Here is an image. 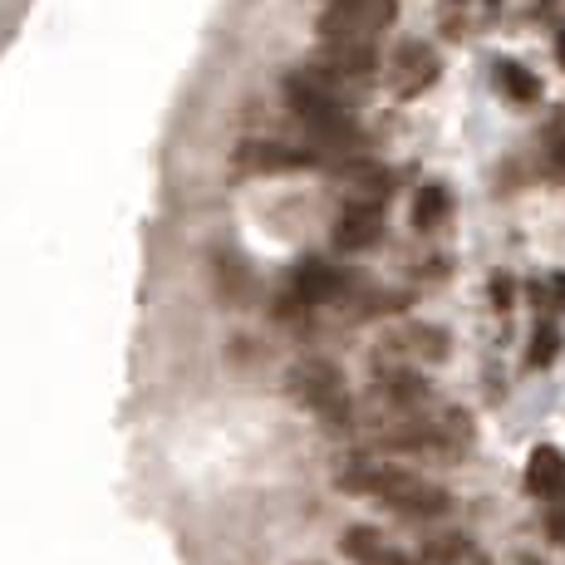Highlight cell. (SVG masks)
<instances>
[{
	"label": "cell",
	"mask_w": 565,
	"mask_h": 565,
	"mask_svg": "<svg viewBox=\"0 0 565 565\" xmlns=\"http://www.w3.org/2000/svg\"><path fill=\"white\" fill-rule=\"evenodd\" d=\"M334 487L350 497H374V502L394 507L398 516L408 521H438L452 512V492L428 477L408 472V467H394V462H374V458H350L334 472Z\"/></svg>",
	"instance_id": "6da1fadb"
},
{
	"label": "cell",
	"mask_w": 565,
	"mask_h": 565,
	"mask_svg": "<svg viewBox=\"0 0 565 565\" xmlns=\"http://www.w3.org/2000/svg\"><path fill=\"white\" fill-rule=\"evenodd\" d=\"M286 394L296 398L300 408H310L330 433H350L354 408H350V394H344V374H340V364L315 360V354H310V360H300V364H290V374H286Z\"/></svg>",
	"instance_id": "7a4b0ae2"
},
{
	"label": "cell",
	"mask_w": 565,
	"mask_h": 565,
	"mask_svg": "<svg viewBox=\"0 0 565 565\" xmlns=\"http://www.w3.org/2000/svg\"><path fill=\"white\" fill-rule=\"evenodd\" d=\"M398 20V0H344L320 15V40L324 45H374L379 30Z\"/></svg>",
	"instance_id": "3957f363"
},
{
	"label": "cell",
	"mask_w": 565,
	"mask_h": 565,
	"mask_svg": "<svg viewBox=\"0 0 565 565\" xmlns=\"http://www.w3.org/2000/svg\"><path fill=\"white\" fill-rule=\"evenodd\" d=\"M334 182L350 192V202H369V206H384L394 198V168L374 158H344V162H330Z\"/></svg>",
	"instance_id": "277c9868"
},
{
	"label": "cell",
	"mask_w": 565,
	"mask_h": 565,
	"mask_svg": "<svg viewBox=\"0 0 565 565\" xmlns=\"http://www.w3.org/2000/svg\"><path fill=\"white\" fill-rule=\"evenodd\" d=\"M438 54L433 45H423V40H408V45L394 50V64H388V84H394L398 99H418L423 89H433L438 84Z\"/></svg>",
	"instance_id": "5b68a950"
},
{
	"label": "cell",
	"mask_w": 565,
	"mask_h": 565,
	"mask_svg": "<svg viewBox=\"0 0 565 565\" xmlns=\"http://www.w3.org/2000/svg\"><path fill=\"white\" fill-rule=\"evenodd\" d=\"M310 162H320V158L306 153V148L276 143V138H246V143L232 153V168H236V172H256V178H266V172L310 168Z\"/></svg>",
	"instance_id": "8992f818"
},
{
	"label": "cell",
	"mask_w": 565,
	"mask_h": 565,
	"mask_svg": "<svg viewBox=\"0 0 565 565\" xmlns=\"http://www.w3.org/2000/svg\"><path fill=\"white\" fill-rule=\"evenodd\" d=\"M334 246H340L344 256L354 252H369V246H379V236H384V206H369V202H344L340 212H334Z\"/></svg>",
	"instance_id": "52a82bcc"
},
{
	"label": "cell",
	"mask_w": 565,
	"mask_h": 565,
	"mask_svg": "<svg viewBox=\"0 0 565 565\" xmlns=\"http://www.w3.org/2000/svg\"><path fill=\"white\" fill-rule=\"evenodd\" d=\"M315 74H324L330 84H364L369 74L379 70V54L374 45H324L310 60Z\"/></svg>",
	"instance_id": "ba28073f"
},
{
	"label": "cell",
	"mask_w": 565,
	"mask_h": 565,
	"mask_svg": "<svg viewBox=\"0 0 565 565\" xmlns=\"http://www.w3.org/2000/svg\"><path fill=\"white\" fill-rule=\"evenodd\" d=\"M340 551H344V561H354V565H413L408 551H398L379 526H344Z\"/></svg>",
	"instance_id": "9c48e42d"
},
{
	"label": "cell",
	"mask_w": 565,
	"mask_h": 565,
	"mask_svg": "<svg viewBox=\"0 0 565 565\" xmlns=\"http://www.w3.org/2000/svg\"><path fill=\"white\" fill-rule=\"evenodd\" d=\"M374 388H379V398L384 404H394V408H423L433 398V388H428V379L423 374H413V369H398V364H379L374 369Z\"/></svg>",
	"instance_id": "30bf717a"
},
{
	"label": "cell",
	"mask_w": 565,
	"mask_h": 565,
	"mask_svg": "<svg viewBox=\"0 0 565 565\" xmlns=\"http://www.w3.org/2000/svg\"><path fill=\"white\" fill-rule=\"evenodd\" d=\"M526 492L541 497V502H556V497H565V452L561 448L541 443V448L526 458Z\"/></svg>",
	"instance_id": "8fae6325"
},
{
	"label": "cell",
	"mask_w": 565,
	"mask_h": 565,
	"mask_svg": "<svg viewBox=\"0 0 565 565\" xmlns=\"http://www.w3.org/2000/svg\"><path fill=\"white\" fill-rule=\"evenodd\" d=\"M388 350L394 354H408V360H448V330H438V324H408V330H398L394 340H388Z\"/></svg>",
	"instance_id": "7c38bea8"
},
{
	"label": "cell",
	"mask_w": 565,
	"mask_h": 565,
	"mask_svg": "<svg viewBox=\"0 0 565 565\" xmlns=\"http://www.w3.org/2000/svg\"><path fill=\"white\" fill-rule=\"evenodd\" d=\"M477 556V546L467 536H458V531H452V536H433L428 546H423V565H467Z\"/></svg>",
	"instance_id": "4fadbf2b"
},
{
	"label": "cell",
	"mask_w": 565,
	"mask_h": 565,
	"mask_svg": "<svg viewBox=\"0 0 565 565\" xmlns=\"http://www.w3.org/2000/svg\"><path fill=\"white\" fill-rule=\"evenodd\" d=\"M448 188L443 182H428V188L418 192V202H413V226L418 232H433V226H443V216H448Z\"/></svg>",
	"instance_id": "5bb4252c"
},
{
	"label": "cell",
	"mask_w": 565,
	"mask_h": 565,
	"mask_svg": "<svg viewBox=\"0 0 565 565\" xmlns=\"http://www.w3.org/2000/svg\"><path fill=\"white\" fill-rule=\"evenodd\" d=\"M497 84H502L507 94H512L516 104H531L541 94V84H536V74L526 70V64H516V60H502L497 64Z\"/></svg>",
	"instance_id": "9a60e30c"
},
{
	"label": "cell",
	"mask_w": 565,
	"mask_h": 565,
	"mask_svg": "<svg viewBox=\"0 0 565 565\" xmlns=\"http://www.w3.org/2000/svg\"><path fill=\"white\" fill-rule=\"evenodd\" d=\"M556 350H561V334L556 330H551V324H541V330H536V340H531V364H551V360H556Z\"/></svg>",
	"instance_id": "2e32d148"
},
{
	"label": "cell",
	"mask_w": 565,
	"mask_h": 565,
	"mask_svg": "<svg viewBox=\"0 0 565 565\" xmlns=\"http://www.w3.org/2000/svg\"><path fill=\"white\" fill-rule=\"evenodd\" d=\"M541 531H546L551 546H565V497L546 502V516H541Z\"/></svg>",
	"instance_id": "e0dca14e"
},
{
	"label": "cell",
	"mask_w": 565,
	"mask_h": 565,
	"mask_svg": "<svg viewBox=\"0 0 565 565\" xmlns=\"http://www.w3.org/2000/svg\"><path fill=\"white\" fill-rule=\"evenodd\" d=\"M492 300H497V310H507V306H512V280H502V276H497V280H492Z\"/></svg>",
	"instance_id": "ac0fdd59"
},
{
	"label": "cell",
	"mask_w": 565,
	"mask_h": 565,
	"mask_svg": "<svg viewBox=\"0 0 565 565\" xmlns=\"http://www.w3.org/2000/svg\"><path fill=\"white\" fill-rule=\"evenodd\" d=\"M551 162L565 172V138H556V148H551Z\"/></svg>",
	"instance_id": "d6986e66"
},
{
	"label": "cell",
	"mask_w": 565,
	"mask_h": 565,
	"mask_svg": "<svg viewBox=\"0 0 565 565\" xmlns=\"http://www.w3.org/2000/svg\"><path fill=\"white\" fill-rule=\"evenodd\" d=\"M556 54H561V64H565V30H561V40H556Z\"/></svg>",
	"instance_id": "ffe728a7"
},
{
	"label": "cell",
	"mask_w": 565,
	"mask_h": 565,
	"mask_svg": "<svg viewBox=\"0 0 565 565\" xmlns=\"http://www.w3.org/2000/svg\"><path fill=\"white\" fill-rule=\"evenodd\" d=\"M516 565H541L536 556H516Z\"/></svg>",
	"instance_id": "44dd1931"
},
{
	"label": "cell",
	"mask_w": 565,
	"mask_h": 565,
	"mask_svg": "<svg viewBox=\"0 0 565 565\" xmlns=\"http://www.w3.org/2000/svg\"><path fill=\"white\" fill-rule=\"evenodd\" d=\"M330 6H344V0H324V10H330Z\"/></svg>",
	"instance_id": "7402d4cb"
},
{
	"label": "cell",
	"mask_w": 565,
	"mask_h": 565,
	"mask_svg": "<svg viewBox=\"0 0 565 565\" xmlns=\"http://www.w3.org/2000/svg\"><path fill=\"white\" fill-rule=\"evenodd\" d=\"M467 565H487V561H482V556H472V561H467Z\"/></svg>",
	"instance_id": "603a6c76"
}]
</instances>
